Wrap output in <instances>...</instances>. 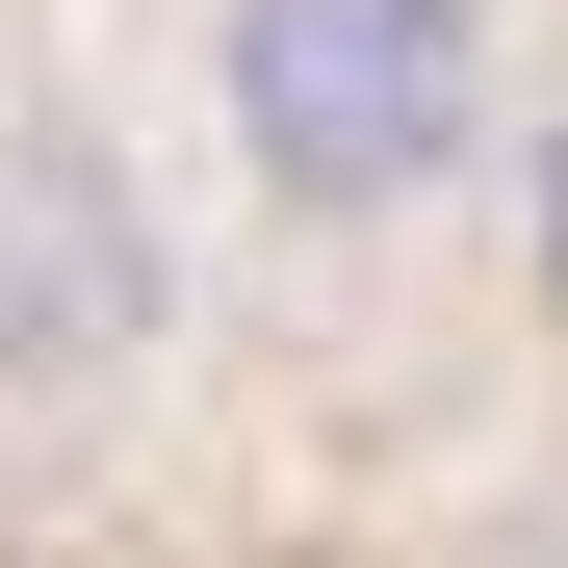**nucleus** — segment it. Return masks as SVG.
<instances>
[{
  "mask_svg": "<svg viewBox=\"0 0 568 568\" xmlns=\"http://www.w3.org/2000/svg\"><path fill=\"white\" fill-rule=\"evenodd\" d=\"M542 0H181V130L284 258H414L517 181Z\"/></svg>",
  "mask_w": 568,
  "mask_h": 568,
  "instance_id": "f257e3e1",
  "label": "nucleus"
},
{
  "mask_svg": "<svg viewBox=\"0 0 568 568\" xmlns=\"http://www.w3.org/2000/svg\"><path fill=\"white\" fill-rule=\"evenodd\" d=\"M181 388V181L78 52H0V491L104 465Z\"/></svg>",
  "mask_w": 568,
  "mask_h": 568,
  "instance_id": "f03ea898",
  "label": "nucleus"
},
{
  "mask_svg": "<svg viewBox=\"0 0 568 568\" xmlns=\"http://www.w3.org/2000/svg\"><path fill=\"white\" fill-rule=\"evenodd\" d=\"M465 568H568V465H517V491L465 517Z\"/></svg>",
  "mask_w": 568,
  "mask_h": 568,
  "instance_id": "7ed1b4c3",
  "label": "nucleus"
}]
</instances>
